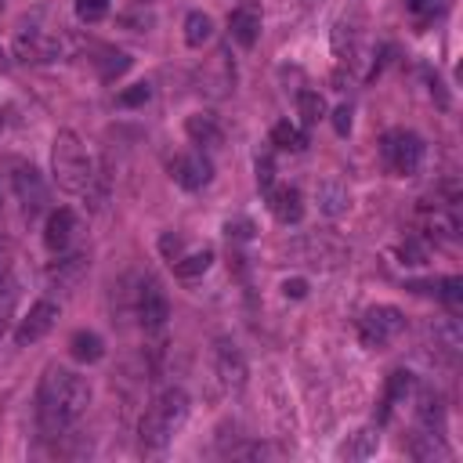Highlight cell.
<instances>
[{
	"label": "cell",
	"instance_id": "obj_1",
	"mask_svg": "<svg viewBox=\"0 0 463 463\" xmlns=\"http://www.w3.org/2000/svg\"><path fill=\"white\" fill-rule=\"evenodd\" d=\"M91 405V384L77 370L47 366L37 387V420L44 435H66Z\"/></svg>",
	"mask_w": 463,
	"mask_h": 463
},
{
	"label": "cell",
	"instance_id": "obj_2",
	"mask_svg": "<svg viewBox=\"0 0 463 463\" xmlns=\"http://www.w3.org/2000/svg\"><path fill=\"white\" fill-rule=\"evenodd\" d=\"M51 174L62 192L87 196V199H94V207H102V199H105V192L98 189L102 170L77 131H58V138L51 145Z\"/></svg>",
	"mask_w": 463,
	"mask_h": 463
},
{
	"label": "cell",
	"instance_id": "obj_3",
	"mask_svg": "<svg viewBox=\"0 0 463 463\" xmlns=\"http://www.w3.org/2000/svg\"><path fill=\"white\" fill-rule=\"evenodd\" d=\"M189 420V394L182 387H167L152 398V405L145 410L142 424H138V438L145 449H167Z\"/></svg>",
	"mask_w": 463,
	"mask_h": 463
},
{
	"label": "cell",
	"instance_id": "obj_4",
	"mask_svg": "<svg viewBox=\"0 0 463 463\" xmlns=\"http://www.w3.org/2000/svg\"><path fill=\"white\" fill-rule=\"evenodd\" d=\"M380 159L384 167L394 174V178H413L424 163V142L420 134L405 131V127H394L380 138Z\"/></svg>",
	"mask_w": 463,
	"mask_h": 463
},
{
	"label": "cell",
	"instance_id": "obj_5",
	"mask_svg": "<svg viewBox=\"0 0 463 463\" xmlns=\"http://www.w3.org/2000/svg\"><path fill=\"white\" fill-rule=\"evenodd\" d=\"M69 40L62 29H40V26H19L15 33V58L19 62H58L66 58Z\"/></svg>",
	"mask_w": 463,
	"mask_h": 463
},
{
	"label": "cell",
	"instance_id": "obj_6",
	"mask_svg": "<svg viewBox=\"0 0 463 463\" xmlns=\"http://www.w3.org/2000/svg\"><path fill=\"white\" fill-rule=\"evenodd\" d=\"M8 170H12V189H15L19 203H22V214L29 221L40 217V214H47L51 210V192H47L44 174L33 163H26V159H12Z\"/></svg>",
	"mask_w": 463,
	"mask_h": 463
},
{
	"label": "cell",
	"instance_id": "obj_7",
	"mask_svg": "<svg viewBox=\"0 0 463 463\" xmlns=\"http://www.w3.org/2000/svg\"><path fill=\"white\" fill-rule=\"evenodd\" d=\"M405 329V312L394 308V305H377V308H366L362 319H359V340L370 347V352H380L391 340H398Z\"/></svg>",
	"mask_w": 463,
	"mask_h": 463
},
{
	"label": "cell",
	"instance_id": "obj_8",
	"mask_svg": "<svg viewBox=\"0 0 463 463\" xmlns=\"http://www.w3.org/2000/svg\"><path fill=\"white\" fill-rule=\"evenodd\" d=\"M170 178L178 182L185 192H199L210 185L214 178V163L203 149H192V152H182V156H174L170 159Z\"/></svg>",
	"mask_w": 463,
	"mask_h": 463
},
{
	"label": "cell",
	"instance_id": "obj_9",
	"mask_svg": "<svg viewBox=\"0 0 463 463\" xmlns=\"http://www.w3.org/2000/svg\"><path fill=\"white\" fill-rule=\"evenodd\" d=\"M54 322H58V305H54L51 297H40V301L19 319V326H15V344H19V347L40 344V340L54 329Z\"/></svg>",
	"mask_w": 463,
	"mask_h": 463
},
{
	"label": "cell",
	"instance_id": "obj_10",
	"mask_svg": "<svg viewBox=\"0 0 463 463\" xmlns=\"http://www.w3.org/2000/svg\"><path fill=\"white\" fill-rule=\"evenodd\" d=\"M214 373L224 391H243L247 387V359L232 340H217L214 347Z\"/></svg>",
	"mask_w": 463,
	"mask_h": 463
},
{
	"label": "cell",
	"instance_id": "obj_11",
	"mask_svg": "<svg viewBox=\"0 0 463 463\" xmlns=\"http://www.w3.org/2000/svg\"><path fill=\"white\" fill-rule=\"evenodd\" d=\"M170 319V305H167V294L159 289L156 279H142L138 286V322L149 329V333H159Z\"/></svg>",
	"mask_w": 463,
	"mask_h": 463
},
{
	"label": "cell",
	"instance_id": "obj_12",
	"mask_svg": "<svg viewBox=\"0 0 463 463\" xmlns=\"http://www.w3.org/2000/svg\"><path fill=\"white\" fill-rule=\"evenodd\" d=\"M77 232H80V224H77V214H73L69 207L47 210V221H44V247H47L51 254H66V250L73 247V240H77Z\"/></svg>",
	"mask_w": 463,
	"mask_h": 463
},
{
	"label": "cell",
	"instance_id": "obj_13",
	"mask_svg": "<svg viewBox=\"0 0 463 463\" xmlns=\"http://www.w3.org/2000/svg\"><path fill=\"white\" fill-rule=\"evenodd\" d=\"M264 199H268V210H272V217L279 224H301V217H305V196H301V189H294V185H272L264 192Z\"/></svg>",
	"mask_w": 463,
	"mask_h": 463
},
{
	"label": "cell",
	"instance_id": "obj_14",
	"mask_svg": "<svg viewBox=\"0 0 463 463\" xmlns=\"http://www.w3.org/2000/svg\"><path fill=\"white\" fill-rule=\"evenodd\" d=\"M54 257H58V261L47 268V275H44V279H47V286H51V289H66V294H69V289H77V286H80V279L87 275L91 261H87L84 254H69V250H66V254H54Z\"/></svg>",
	"mask_w": 463,
	"mask_h": 463
},
{
	"label": "cell",
	"instance_id": "obj_15",
	"mask_svg": "<svg viewBox=\"0 0 463 463\" xmlns=\"http://www.w3.org/2000/svg\"><path fill=\"white\" fill-rule=\"evenodd\" d=\"M228 37L236 40L240 47H254L257 40H261V12L254 8V4H243V8H236L228 15Z\"/></svg>",
	"mask_w": 463,
	"mask_h": 463
},
{
	"label": "cell",
	"instance_id": "obj_16",
	"mask_svg": "<svg viewBox=\"0 0 463 463\" xmlns=\"http://www.w3.org/2000/svg\"><path fill=\"white\" fill-rule=\"evenodd\" d=\"M69 355L77 362H84V366H94V362L105 359V340L98 333H91V329H77L69 337Z\"/></svg>",
	"mask_w": 463,
	"mask_h": 463
},
{
	"label": "cell",
	"instance_id": "obj_17",
	"mask_svg": "<svg viewBox=\"0 0 463 463\" xmlns=\"http://www.w3.org/2000/svg\"><path fill=\"white\" fill-rule=\"evenodd\" d=\"M185 131H189L192 145H199V149H214V145H221V124L214 120L210 112H196V116H189V120H185Z\"/></svg>",
	"mask_w": 463,
	"mask_h": 463
},
{
	"label": "cell",
	"instance_id": "obj_18",
	"mask_svg": "<svg viewBox=\"0 0 463 463\" xmlns=\"http://www.w3.org/2000/svg\"><path fill=\"white\" fill-rule=\"evenodd\" d=\"M347 207H352V196H347V185H340L337 178H326L319 185V210L326 217H340Z\"/></svg>",
	"mask_w": 463,
	"mask_h": 463
},
{
	"label": "cell",
	"instance_id": "obj_19",
	"mask_svg": "<svg viewBox=\"0 0 463 463\" xmlns=\"http://www.w3.org/2000/svg\"><path fill=\"white\" fill-rule=\"evenodd\" d=\"M377 449H380V431L377 427H362V431H355L352 438L340 445V456L344 459H370Z\"/></svg>",
	"mask_w": 463,
	"mask_h": 463
},
{
	"label": "cell",
	"instance_id": "obj_20",
	"mask_svg": "<svg viewBox=\"0 0 463 463\" xmlns=\"http://www.w3.org/2000/svg\"><path fill=\"white\" fill-rule=\"evenodd\" d=\"M210 264H214V250H210V247H203V250L182 254L178 261H174V275L185 279V282H192V279L207 275V272H210Z\"/></svg>",
	"mask_w": 463,
	"mask_h": 463
},
{
	"label": "cell",
	"instance_id": "obj_21",
	"mask_svg": "<svg viewBox=\"0 0 463 463\" xmlns=\"http://www.w3.org/2000/svg\"><path fill=\"white\" fill-rule=\"evenodd\" d=\"M272 145L282 149V152H305V149H308V131H305L301 124L282 120V124L272 127Z\"/></svg>",
	"mask_w": 463,
	"mask_h": 463
},
{
	"label": "cell",
	"instance_id": "obj_22",
	"mask_svg": "<svg viewBox=\"0 0 463 463\" xmlns=\"http://www.w3.org/2000/svg\"><path fill=\"white\" fill-rule=\"evenodd\" d=\"M19 279H15V272H0V337H4V329H8V322H12V315H15V305H19Z\"/></svg>",
	"mask_w": 463,
	"mask_h": 463
},
{
	"label": "cell",
	"instance_id": "obj_23",
	"mask_svg": "<svg viewBox=\"0 0 463 463\" xmlns=\"http://www.w3.org/2000/svg\"><path fill=\"white\" fill-rule=\"evenodd\" d=\"M297 116H301V127L315 131L326 120V98L319 91H301L297 94Z\"/></svg>",
	"mask_w": 463,
	"mask_h": 463
},
{
	"label": "cell",
	"instance_id": "obj_24",
	"mask_svg": "<svg viewBox=\"0 0 463 463\" xmlns=\"http://www.w3.org/2000/svg\"><path fill=\"white\" fill-rule=\"evenodd\" d=\"M413 394V373L410 370H394L387 377V394H384V410H380V420H387V413L394 410V402H405Z\"/></svg>",
	"mask_w": 463,
	"mask_h": 463
},
{
	"label": "cell",
	"instance_id": "obj_25",
	"mask_svg": "<svg viewBox=\"0 0 463 463\" xmlns=\"http://www.w3.org/2000/svg\"><path fill=\"white\" fill-rule=\"evenodd\" d=\"M431 337H435V347L438 352H445L449 359H456L459 355V347H463V337H459V326H456V319H438L435 326H431Z\"/></svg>",
	"mask_w": 463,
	"mask_h": 463
},
{
	"label": "cell",
	"instance_id": "obj_26",
	"mask_svg": "<svg viewBox=\"0 0 463 463\" xmlns=\"http://www.w3.org/2000/svg\"><path fill=\"white\" fill-rule=\"evenodd\" d=\"M417 417H420V424H424V431H431V435H442V402H438V394L435 391H420L417 394Z\"/></svg>",
	"mask_w": 463,
	"mask_h": 463
},
{
	"label": "cell",
	"instance_id": "obj_27",
	"mask_svg": "<svg viewBox=\"0 0 463 463\" xmlns=\"http://www.w3.org/2000/svg\"><path fill=\"white\" fill-rule=\"evenodd\" d=\"M210 37H214V19L203 15V12H189V19H185V44L189 47H203Z\"/></svg>",
	"mask_w": 463,
	"mask_h": 463
},
{
	"label": "cell",
	"instance_id": "obj_28",
	"mask_svg": "<svg viewBox=\"0 0 463 463\" xmlns=\"http://www.w3.org/2000/svg\"><path fill=\"white\" fill-rule=\"evenodd\" d=\"M333 51H337L340 62H347V66L355 62V54H359V40H355V29L347 26V22H340V26L333 29Z\"/></svg>",
	"mask_w": 463,
	"mask_h": 463
},
{
	"label": "cell",
	"instance_id": "obj_29",
	"mask_svg": "<svg viewBox=\"0 0 463 463\" xmlns=\"http://www.w3.org/2000/svg\"><path fill=\"white\" fill-rule=\"evenodd\" d=\"M435 297H438L442 305H449V312H459V308H463V279H459V275L438 279V282H435Z\"/></svg>",
	"mask_w": 463,
	"mask_h": 463
},
{
	"label": "cell",
	"instance_id": "obj_30",
	"mask_svg": "<svg viewBox=\"0 0 463 463\" xmlns=\"http://www.w3.org/2000/svg\"><path fill=\"white\" fill-rule=\"evenodd\" d=\"M109 12V0H77V19L80 22H102Z\"/></svg>",
	"mask_w": 463,
	"mask_h": 463
},
{
	"label": "cell",
	"instance_id": "obj_31",
	"mask_svg": "<svg viewBox=\"0 0 463 463\" xmlns=\"http://www.w3.org/2000/svg\"><path fill=\"white\" fill-rule=\"evenodd\" d=\"M398 254H402L405 264H424V261H427V243H424L420 236H413V240H405V243L398 247Z\"/></svg>",
	"mask_w": 463,
	"mask_h": 463
},
{
	"label": "cell",
	"instance_id": "obj_32",
	"mask_svg": "<svg viewBox=\"0 0 463 463\" xmlns=\"http://www.w3.org/2000/svg\"><path fill=\"white\" fill-rule=\"evenodd\" d=\"M224 236H228V243H250L254 240V221H247V217L228 221L224 224Z\"/></svg>",
	"mask_w": 463,
	"mask_h": 463
},
{
	"label": "cell",
	"instance_id": "obj_33",
	"mask_svg": "<svg viewBox=\"0 0 463 463\" xmlns=\"http://www.w3.org/2000/svg\"><path fill=\"white\" fill-rule=\"evenodd\" d=\"M254 170H257V185H261V192H268V189L275 185V159H272V152L257 156Z\"/></svg>",
	"mask_w": 463,
	"mask_h": 463
},
{
	"label": "cell",
	"instance_id": "obj_34",
	"mask_svg": "<svg viewBox=\"0 0 463 463\" xmlns=\"http://www.w3.org/2000/svg\"><path fill=\"white\" fill-rule=\"evenodd\" d=\"M152 98V87L149 84H134L131 91H120V98H116V102H120L124 109H134V105H145Z\"/></svg>",
	"mask_w": 463,
	"mask_h": 463
},
{
	"label": "cell",
	"instance_id": "obj_35",
	"mask_svg": "<svg viewBox=\"0 0 463 463\" xmlns=\"http://www.w3.org/2000/svg\"><path fill=\"white\" fill-rule=\"evenodd\" d=\"M159 250H163V257L174 264V261L182 257V250H185V240H182V236H174V232H167V236L159 240Z\"/></svg>",
	"mask_w": 463,
	"mask_h": 463
},
{
	"label": "cell",
	"instance_id": "obj_36",
	"mask_svg": "<svg viewBox=\"0 0 463 463\" xmlns=\"http://www.w3.org/2000/svg\"><path fill=\"white\" fill-rule=\"evenodd\" d=\"M333 127H337V134L352 131V105H337L333 109Z\"/></svg>",
	"mask_w": 463,
	"mask_h": 463
},
{
	"label": "cell",
	"instance_id": "obj_37",
	"mask_svg": "<svg viewBox=\"0 0 463 463\" xmlns=\"http://www.w3.org/2000/svg\"><path fill=\"white\" fill-rule=\"evenodd\" d=\"M282 294H286V297H305V294H308V282H305V279H286V282H282Z\"/></svg>",
	"mask_w": 463,
	"mask_h": 463
},
{
	"label": "cell",
	"instance_id": "obj_38",
	"mask_svg": "<svg viewBox=\"0 0 463 463\" xmlns=\"http://www.w3.org/2000/svg\"><path fill=\"white\" fill-rule=\"evenodd\" d=\"M405 8L417 15H427V12H435V0H405Z\"/></svg>",
	"mask_w": 463,
	"mask_h": 463
},
{
	"label": "cell",
	"instance_id": "obj_39",
	"mask_svg": "<svg viewBox=\"0 0 463 463\" xmlns=\"http://www.w3.org/2000/svg\"><path fill=\"white\" fill-rule=\"evenodd\" d=\"M4 127H8V112L0 109V134H4Z\"/></svg>",
	"mask_w": 463,
	"mask_h": 463
},
{
	"label": "cell",
	"instance_id": "obj_40",
	"mask_svg": "<svg viewBox=\"0 0 463 463\" xmlns=\"http://www.w3.org/2000/svg\"><path fill=\"white\" fill-rule=\"evenodd\" d=\"M4 4H8V0H0V12H4Z\"/></svg>",
	"mask_w": 463,
	"mask_h": 463
},
{
	"label": "cell",
	"instance_id": "obj_41",
	"mask_svg": "<svg viewBox=\"0 0 463 463\" xmlns=\"http://www.w3.org/2000/svg\"><path fill=\"white\" fill-rule=\"evenodd\" d=\"M0 207H4V192H0Z\"/></svg>",
	"mask_w": 463,
	"mask_h": 463
}]
</instances>
